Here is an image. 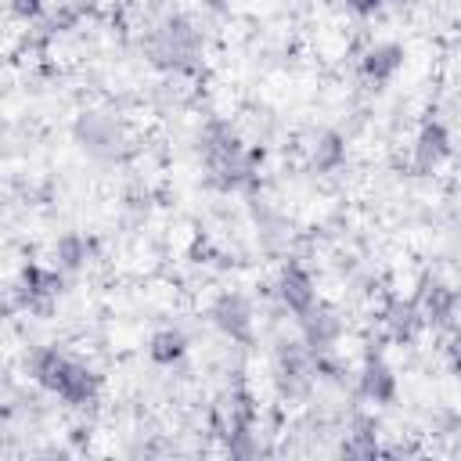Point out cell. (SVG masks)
<instances>
[{"label":"cell","mask_w":461,"mask_h":461,"mask_svg":"<svg viewBox=\"0 0 461 461\" xmlns=\"http://www.w3.org/2000/svg\"><path fill=\"white\" fill-rule=\"evenodd\" d=\"M184 349H187V339L180 331H158L151 339V346H148V353H151L155 364H173V360L184 357Z\"/></svg>","instance_id":"obj_12"},{"label":"cell","mask_w":461,"mask_h":461,"mask_svg":"<svg viewBox=\"0 0 461 461\" xmlns=\"http://www.w3.org/2000/svg\"><path fill=\"white\" fill-rule=\"evenodd\" d=\"M385 0H349V7L357 11V14H371V11H378Z\"/></svg>","instance_id":"obj_16"},{"label":"cell","mask_w":461,"mask_h":461,"mask_svg":"<svg viewBox=\"0 0 461 461\" xmlns=\"http://www.w3.org/2000/svg\"><path fill=\"white\" fill-rule=\"evenodd\" d=\"M303 321V331H306V342L313 346V349H324V346H331L335 339H339V317L328 310V306H313L306 317H299Z\"/></svg>","instance_id":"obj_8"},{"label":"cell","mask_w":461,"mask_h":461,"mask_svg":"<svg viewBox=\"0 0 461 461\" xmlns=\"http://www.w3.org/2000/svg\"><path fill=\"white\" fill-rule=\"evenodd\" d=\"M11 7L18 11V14H40V0H11Z\"/></svg>","instance_id":"obj_15"},{"label":"cell","mask_w":461,"mask_h":461,"mask_svg":"<svg viewBox=\"0 0 461 461\" xmlns=\"http://www.w3.org/2000/svg\"><path fill=\"white\" fill-rule=\"evenodd\" d=\"M76 140H79L83 148H90V151H101V144H112V140H115V126H112L101 112H86V115H79V122H76Z\"/></svg>","instance_id":"obj_9"},{"label":"cell","mask_w":461,"mask_h":461,"mask_svg":"<svg viewBox=\"0 0 461 461\" xmlns=\"http://www.w3.org/2000/svg\"><path fill=\"white\" fill-rule=\"evenodd\" d=\"M447 357H450V367H454V371H461V331H454V335H450Z\"/></svg>","instance_id":"obj_14"},{"label":"cell","mask_w":461,"mask_h":461,"mask_svg":"<svg viewBox=\"0 0 461 461\" xmlns=\"http://www.w3.org/2000/svg\"><path fill=\"white\" fill-rule=\"evenodd\" d=\"M148 4H162V0H148Z\"/></svg>","instance_id":"obj_17"},{"label":"cell","mask_w":461,"mask_h":461,"mask_svg":"<svg viewBox=\"0 0 461 461\" xmlns=\"http://www.w3.org/2000/svg\"><path fill=\"white\" fill-rule=\"evenodd\" d=\"M212 324L223 335L238 339V342H249V335H252V306H249V299L238 295V292H223L212 303Z\"/></svg>","instance_id":"obj_1"},{"label":"cell","mask_w":461,"mask_h":461,"mask_svg":"<svg viewBox=\"0 0 461 461\" xmlns=\"http://www.w3.org/2000/svg\"><path fill=\"white\" fill-rule=\"evenodd\" d=\"M418 324H421V310H418L414 299H411V303H393V306H389V331H393V339L407 342V339L414 335Z\"/></svg>","instance_id":"obj_10"},{"label":"cell","mask_w":461,"mask_h":461,"mask_svg":"<svg viewBox=\"0 0 461 461\" xmlns=\"http://www.w3.org/2000/svg\"><path fill=\"white\" fill-rule=\"evenodd\" d=\"M360 389H364V396L375 400V403H389V400L396 396V375H393V367H389L378 353L367 357L364 375H360Z\"/></svg>","instance_id":"obj_5"},{"label":"cell","mask_w":461,"mask_h":461,"mask_svg":"<svg viewBox=\"0 0 461 461\" xmlns=\"http://www.w3.org/2000/svg\"><path fill=\"white\" fill-rule=\"evenodd\" d=\"M400 65H403V47L400 43H375L367 54H364V72L375 79V83H385V79H393L396 72H400Z\"/></svg>","instance_id":"obj_7"},{"label":"cell","mask_w":461,"mask_h":461,"mask_svg":"<svg viewBox=\"0 0 461 461\" xmlns=\"http://www.w3.org/2000/svg\"><path fill=\"white\" fill-rule=\"evenodd\" d=\"M414 303H418V310H421V321H429V324H447L450 313H454L457 295H454V288H447V285H439V281H429V285L414 295Z\"/></svg>","instance_id":"obj_6"},{"label":"cell","mask_w":461,"mask_h":461,"mask_svg":"<svg viewBox=\"0 0 461 461\" xmlns=\"http://www.w3.org/2000/svg\"><path fill=\"white\" fill-rule=\"evenodd\" d=\"M281 299H285V306H288L295 317H306V313L317 306L313 281H310V274H306L299 263H288V267L281 270Z\"/></svg>","instance_id":"obj_3"},{"label":"cell","mask_w":461,"mask_h":461,"mask_svg":"<svg viewBox=\"0 0 461 461\" xmlns=\"http://www.w3.org/2000/svg\"><path fill=\"white\" fill-rule=\"evenodd\" d=\"M342 158H346V144H342V137L331 133V130L321 133L317 144H313V166H317L321 173H328V169L342 166Z\"/></svg>","instance_id":"obj_11"},{"label":"cell","mask_w":461,"mask_h":461,"mask_svg":"<svg viewBox=\"0 0 461 461\" xmlns=\"http://www.w3.org/2000/svg\"><path fill=\"white\" fill-rule=\"evenodd\" d=\"M54 393H58V396H65L68 403H90V400L97 396V375H94V371H86L83 364L65 360V367H61V378H58Z\"/></svg>","instance_id":"obj_4"},{"label":"cell","mask_w":461,"mask_h":461,"mask_svg":"<svg viewBox=\"0 0 461 461\" xmlns=\"http://www.w3.org/2000/svg\"><path fill=\"white\" fill-rule=\"evenodd\" d=\"M450 155V133L443 122H425L418 140H414V169L418 173H432L443 158Z\"/></svg>","instance_id":"obj_2"},{"label":"cell","mask_w":461,"mask_h":461,"mask_svg":"<svg viewBox=\"0 0 461 461\" xmlns=\"http://www.w3.org/2000/svg\"><path fill=\"white\" fill-rule=\"evenodd\" d=\"M54 256H58V263H61L65 270H79V267L86 263V241H83L76 230H68V234L58 238Z\"/></svg>","instance_id":"obj_13"}]
</instances>
